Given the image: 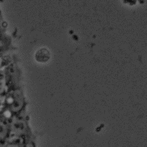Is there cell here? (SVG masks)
<instances>
[{
  "label": "cell",
  "mask_w": 147,
  "mask_h": 147,
  "mask_svg": "<svg viewBox=\"0 0 147 147\" xmlns=\"http://www.w3.org/2000/svg\"><path fill=\"white\" fill-rule=\"evenodd\" d=\"M25 139H9L3 147H21L22 143Z\"/></svg>",
  "instance_id": "9c48e42d"
},
{
  "label": "cell",
  "mask_w": 147,
  "mask_h": 147,
  "mask_svg": "<svg viewBox=\"0 0 147 147\" xmlns=\"http://www.w3.org/2000/svg\"><path fill=\"white\" fill-rule=\"evenodd\" d=\"M0 147H1V146H0Z\"/></svg>",
  "instance_id": "7c38bea8"
},
{
  "label": "cell",
  "mask_w": 147,
  "mask_h": 147,
  "mask_svg": "<svg viewBox=\"0 0 147 147\" xmlns=\"http://www.w3.org/2000/svg\"><path fill=\"white\" fill-rule=\"evenodd\" d=\"M26 99L22 88L8 91L4 96L1 106L12 115L25 113Z\"/></svg>",
  "instance_id": "6da1fadb"
},
{
  "label": "cell",
  "mask_w": 147,
  "mask_h": 147,
  "mask_svg": "<svg viewBox=\"0 0 147 147\" xmlns=\"http://www.w3.org/2000/svg\"></svg>",
  "instance_id": "4fadbf2b"
},
{
  "label": "cell",
  "mask_w": 147,
  "mask_h": 147,
  "mask_svg": "<svg viewBox=\"0 0 147 147\" xmlns=\"http://www.w3.org/2000/svg\"><path fill=\"white\" fill-rule=\"evenodd\" d=\"M7 92V88L3 70L0 71V107H1L4 96Z\"/></svg>",
  "instance_id": "ba28073f"
},
{
  "label": "cell",
  "mask_w": 147,
  "mask_h": 147,
  "mask_svg": "<svg viewBox=\"0 0 147 147\" xmlns=\"http://www.w3.org/2000/svg\"><path fill=\"white\" fill-rule=\"evenodd\" d=\"M9 123L8 121L0 117V146L6 144L9 138Z\"/></svg>",
  "instance_id": "5b68a950"
},
{
  "label": "cell",
  "mask_w": 147,
  "mask_h": 147,
  "mask_svg": "<svg viewBox=\"0 0 147 147\" xmlns=\"http://www.w3.org/2000/svg\"><path fill=\"white\" fill-rule=\"evenodd\" d=\"M9 139H28L31 138L30 127L26 113L13 116L9 123Z\"/></svg>",
  "instance_id": "7a4b0ae2"
},
{
  "label": "cell",
  "mask_w": 147,
  "mask_h": 147,
  "mask_svg": "<svg viewBox=\"0 0 147 147\" xmlns=\"http://www.w3.org/2000/svg\"><path fill=\"white\" fill-rule=\"evenodd\" d=\"M12 49V39L7 31L0 30V53H8Z\"/></svg>",
  "instance_id": "277c9868"
},
{
  "label": "cell",
  "mask_w": 147,
  "mask_h": 147,
  "mask_svg": "<svg viewBox=\"0 0 147 147\" xmlns=\"http://www.w3.org/2000/svg\"><path fill=\"white\" fill-rule=\"evenodd\" d=\"M7 91L22 88V74L19 66L16 61L9 64L3 69Z\"/></svg>",
  "instance_id": "3957f363"
},
{
  "label": "cell",
  "mask_w": 147,
  "mask_h": 147,
  "mask_svg": "<svg viewBox=\"0 0 147 147\" xmlns=\"http://www.w3.org/2000/svg\"><path fill=\"white\" fill-rule=\"evenodd\" d=\"M50 52L47 49L42 48L38 50L35 53V59L37 61L43 63L48 61L50 58Z\"/></svg>",
  "instance_id": "52a82bcc"
},
{
  "label": "cell",
  "mask_w": 147,
  "mask_h": 147,
  "mask_svg": "<svg viewBox=\"0 0 147 147\" xmlns=\"http://www.w3.org/2000/svg\"><path fill=\"white\" fill-rule=\"evenodd\" d=\"M6 27H7V24L4 18L3 11L1 10V6H0V30L7 31Z\"/></svg>",
  "instance_id": "30bf717a"
},
{
  "label": "cell",
  "mask_w": 147,
  "mask_h": 147,
  "mask_svg": "<svg viewBox=\"0 0 147 147\" xmlns=\"http://www.w3.org/2000/svg\"><path fill=\"white\" fill-rule=\"evenodd\" d=\"M15 59L10 53H0V71L3 70L9 64L15 61Z\"/></svg>",
  "instance_id": "8992f818"
},
{
  "label": "cell",
  "mask_w": 147,
  "mask_h": 147,
  "mask_svg": "<svg viewBox=\"0 0 147 147\" xmlns=\"http://www.w3.org/2000/svg\"><path fill=\"white\" fill-rule=\"evenodd\" d=\"M21 147H35V145L31 138L25 139L22 143Z\"/></svg>",
  "instance_id": "8fae6325"
}]
</instances>
